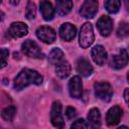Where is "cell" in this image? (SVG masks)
I'll list each match as a JSON object with an SVG mask.
<instances>
[{
    "label": "cell",
    "instance_id": "603a6c76",
    "mask_svg": "<svg viewBox=\"0 0 129 129\" xmlns=\"http://www.w3.org/2000/svg\"><path fill=\"white\" fill-rule=\"evenodd\" d=\"M129 34V24L126 21L120 22L117 29V36L120 38H124Z\"/></svg>",
    "mask_w": 129,
    "mask_h": 129
},
{
    "label": "cell",
    "instance_id": "9a60e30c",
    "mask_svg": "<svg viewBox=\"0 0 129 129\" xmlns=\"http://www.w3.org/2000/svg\"><path fill=\"white\" fill-rule=\"evenodd\" d=\"M39 9L41 12L42 17L45 20H51L54 16V8L52 7L51 3L47 0H41L39 3Z\"/></svg>",
    "mask_w": 129,
    "mask_h": 129
},
{
    "label": "cell",
    "instance_id": "7c38bea8",
    "mask_svg": "<svg viewBox=\"0 0 129 129\" xmlns=\"http://www.w3.org/2000/svg\"><path fill=\"white\" fill-rule=\"evenodd\" d=\"M27 32H28V28L26 24L22 22H13L11 23L8 29V33L12 37H23L24 35L27 34Z\"/></svg>",
    "mask_w": 129,
    "mask_h": 129
},
{
    "label": "cell",
    "instance_id": "4fadbf2b",
    "mask_svg": "<svg viewBox=\"0 0 129 129\" xmlns=\"http://www.w3.org/2000/svg\"><path fill=\"white\" fill-rule=\"evenodd\" d=\"M76 32H77V29L75 25L69 22L63 23L59 28V35L66 41H71L76 36Z\"/></svg>",
    "mask_w": 129,
    "mask_h": 129
},
{
    "label": "cell",
    "instance_id": "484cf974",
    "mask_svg": "<svg viewBox=\"0 0 129 129\" xmlns=\"http://www.w3.org/2000/svg\"><path fill=\"white\" fill-rule=\"evenodd\" d=\"M66 116L68 117V119L72 120L77 116V110L73 107H68L66 110Z\"/></svg>",
    "mask_w": 129,
    "mask_h": 129
},
{
    "label": "cell",
    "instance_id": "7402d4cb",
    "mask_svg": "<svg viewBox=\"0 0 129 129\" xmlns=\"http://www.w3.org/2000/svg\"><path fill=\"white\" fill-rule=\"evenodd\" d=\"M16 114V108L14 106H8L2 110L1 116L5 121H12Z\"/></svg>",
    "mask_w": 129,
    "mask_h": 129
},
{
    "label": "cell",
    "instance_id": "83f0119b",
    "mask_svg": "<svg viewBox=\"0 0 129 129\" xmlns=\"http://www.w3.org/2000/svg\"><path fill=\"white\" fill-rule=\"evenodd\" d=\"M124 99H125L126 103L129 106V89H125V91H124Z\"/></svg>",
    "mask_w": 129,
    "mask_h": 129
},
{
    "label": "cell",
    "instance_id": "f546056e",
    "mask_svg": "<svg viewBox=\"0 0 129 129\" xmlns=\"http://www.w3.org/2000/svg\"><path fill=\"white\" fill-rule=\"evenodd\" d=\"M9 1H10V3H11L12 5H17L20 0H9Z\"/></svg>",
    "mask_w": 129,
    "mask_h": 129
},
{
    "label": "cell",
    "instance_id": "d4e9b609",
    "mask_svg": "<svg viewBox=\"0 0 129 129\" xmlns=\"http://www.w3.org/2000/svg\"><path fill=\"white\" fill-rule=\"evenodd\" d=\"M90 125L84 120V119H78L77 121H75L72 124V128H78V129H82V128H88Z\"/></svg>",
    "mask_w": 129,
    "mask_h": 129
},
{
    "label": "cell",
    "instance_id": "f1b7e54d",
    "mask_svg": "<svg viewBox=\"0 0 129 129\" xmlns=\"http://www.w3.org/2000/svg\"><path fill=\"white\" fill-rule=\"evenodd\" d=\"M124 4H125L126 11H127V12H129V0H124Z\"/></svg>",
    "mask_w": 129,
    "mask_h": 129
},
{
    "label": "cell",
    "instance_id": "cb8c5ba5",
    "mask_svg": "<svg viewBox=\"0 0 129 129\" xmlns=\"http://www.w3.org/2000/svg\"><path fill=\"white\" fill-rule=\"evenodd\" d=\"M36 14V8H35V4L32 1H28L27 6H26V10H25V16L27 19L31 20L35 17Z\"/></svg>",
    "mask_w": 129,
    "mask_h": 129
},
{
    "label": "cell",
    "instance_id": "5b68a950",
    "mask_svg": "<svg viewBox=\"0 0 129 129\" xmlns=\"http://www.w3.org/2000/svg\"><path fill=\"white\" fill-rule=\"evenodd\" d=\"M50 121L54 127L62 128L64 126V121L61 116V104L59 101L52 103L50 110Z\"/></svg>",
    "mask_w": 129,
    "mask_h": 129
},
{
    "label": "cell",
    "instance_id": "d6986e66",
    "mask_svg": "<svg viewBox=\"0 0 129 129\" xmlns=\"http://www.w3.org/2000/svg\"><path fill=\"white\" fill-rule=\"evenodd\" d=\"M88 120H89L90 125L93 128L100 127V125H101V114H100L99 109H97V108L91 109L89 111V114H88Z\"/></svg>",
    "mask_w": 129,
    "mask_h": 129
},
{
    "label": "cell",
    "instance_id": "ba28073f",
    "mask_svg": "<svg viewBox=\"0 0 129 129\" xmlns=\"http://www.w3.org/2000/svg\"><path fill=\"white\" fill-rule=\"evenodd\" d=\"M69 91L70 95L73 98H81L83 95V84L81 79L78 76L73 77L69 82Z\"/></svg>",
    "mask_w": 129,
    "mask_h": 129
},
{
    "label": "cell",
    "instance_id": "4316f807",
    "mask_svg": "<svg viewBox=\"0 0 129 129\" xmlns=\"http://www.w3.org/2000/svg\"><path fill=\"white\" fill-rule=\"evenodd\" d=\"M8 50L6 48H2L1 49V68H4L6 66V59L8 57Z\"/></svg>",
    "mask_w": 129,
    "mask_h": 129
},
{
    "label": "cell",
    "instance_id": "e0dca14e",
    "mask_svg": "<svg viewBox=\"0 0 129 129\" xmlns=\"http://www.w3.org/2000/svg\"><path fill=\"white\" fill-rule=\"evenodd\" d=\"M55 74L60 79H66L71 74V64L67 60H61L56 63L55 67Z\"/></svg>",
    "mask_w": 129,
    "mask_h": 129
},
{
    "label": "cell",
    "instance_id": "ac0fdd59",
    "mask_svg": "<svg viewBox=\"0 0 129 129\" xmlns=\"http://www.w3.org/2000/svg\"><path fill=\"white\" fill-rule=\"evenodd\" d=\"M56 11L59 15H67L73 8L72 0H55Z\"/></svg>",
    "mask_w": 129,
    "mask_h": 129
},
{
    "label": "cell",
    "instance_id": "7a4b0ae2",
    "mask_svg": "<svg viewBox=\"0 0 129 129\" xmlns=\"http://www.w3.org/2000/svg\"><path fill=\"white\" fill-rule=\"evenodd\" d=\"M94 41V30L93 26L90 22H86L80 32V37H79V43L83 48L89 47Z\"/></svg>",
    "mask_w": 129,
    "mask_h": 129
},
{
    "label": "cell",
    "instance_id": "8992f818",
    "mask_svg": "<svg viewBox=\"0 0 129 129\" xmlns=\"http://www.w3.org/2000/svg\"><path fill=\"white\" fill-rule=\"evenodd\" d=\"M98 11L97 0H85L80 9V14L85 18H93Z\"/></svg>",
    "mask_w": 129,
    "mask_h": 129
},
{
    "label": "cell",
    "instance_id": "6da1fadb",
    "mask_svg": "<svg viewBox=\"0 0 129 129\" xmlns=\"http://www.w3.org/2000/svg\"><path fill=\"white\" fill-rule=\"evenodd\" d=\"M42 81V76L39 75L36 71L30 69H23L14 80V89L20 91L31 84L40 85Z\"/></svg>",
    "mask_w": 129,
    "mask_h": 129
},
{
    "label": "cell",
    "instance_id": "52a82bcc",
    "mask_svg": "<svg viewBox=\"0 0 129 129\" xmlns=\"http://www.w3.org/2000/svg\"><path fill=\"white\" fill-rule=\"evenodd\" d=\"M36 35L40 40L45 43H52L56 38L55 31L49 26H41L37 28Z\"/></svg>",
    "mask_w": 129,
    "mask_h": 129
},
{
    "label": "cell",
    "instance_id": "8fae6325",
    "mask_svg": "<svg viewBox=\"0 0 129 129\" xmlns=\"http://www.w3.org/2000/svg\"><path fill=\"white\" fill-rule=\"evenodd\" d=\"M128 60H129V56H128L127 51L125 49H121L118 54L112 56V58H111V66L114 69L119 70V69L124 68L128 63Z\"/></svg>",
    "mask_w": 129,
    "mask_h": 129
},
{
    "label": "cell",
    "instance_id": "277c9868",
    "mask_svg": "<svg viewBox=\"0 0 129 129\" xmlns=\"http://www.w3.org/2000/svg\"><path fill=\"white\" fill-rule=\"evenodd\" d=\"M21 48H22V51L24 54H26L27 56L29 57H34V58H41L43 56L41 50H40V47L37 45V43L33 40H30V39H27L25 40L22 45H21Z\"/></svg>",
    "mask_w": 129,
    "mask_h": 129
},
{
    "label": "cell",
    "instance_id": "30bf717a",
    "mask_svg": "<svg viewBox=\"0 0 129 129\" xmlns=\"http://www.w3.org/2000/svg\"><path fill=\"white\" fill-rule=\"evenodd\" d=\"M122 115H123V111H122V109H121L120 107H118V106L112 107V108L108 111V113H107V115H106L107 124H108L109 126L117 125V124L120 122V120H121V118H122Z\"/></svg>",
    "mask_w": 129,
    "mask_h": 129
},
{
    "label": "cell",
    "instance_id": "9c48e42d",
    "mask_svg": "<svg viewBox=\"0 0 129 129\" xmlns=\"http://www.w3.org/2000/svg\"><path fill=\"white\" fill-rule=\"evenodd\" d=\"M97 27L103 36H108L113 30V20L109 16H102L97 21Z\"/></svg>",
    "mask_w": 129,
    "mask_h": 129
},
{
    "label": "cell",
    "instance_id": "2e32d148",
    "mask_svg": "<svg viewBox=\"0 0 129 129\" xmlns=\"http://www.w3.org/2000/svg\"><path fill=\"white\" fill-rule=\"evenodd\" d=\"M77 71L83 77L87 78V77H89V76L92 75V73H93V67L91 66V63L89 62V60H87L86 58H80L78 60V62H77Z\"/></svg>",
    "mask_w": 129,
    "mask_h": 129
},
{
    "label": "cell",
    "instance_id": "44dd1931",
    "mask_svg": "<svg viewBox=\"0 0 129 129\" xmlns=\"http://www.w3.org/2000/svg\"><path fill=\"white\" fill-rule=\"evenodd\" d=\"M120 0H106L105 2V8L109 13H117L120 9Z\"/></svg>",
    "mask_w": 129,
    "mask_h": 129
},
{
    "label": "cell",
    "instance_id": "5bb4252c",
    "mask_svg": "<svg viewBox=\"0 0 129 129\" xmlns=\"http://www.w3.org/2000/svg\"><path fill=\"white\" fill-rule=\"evenodd\" d=\"M92 57H93V60L99 64V66H103L107 59V52L104 48V46L102 45H96L92 48Z\"/></svg>",
    "mask_w": 129,
    "mask_h": 129
},
{
    "label": "cell",
    "instance_id": "ffe728a7",
    "mask_svg": "<svg viewBox=\"0 0 129 129\" xmlns=\"http://www.w3.org/2000/svg\"><path fill=\"white\" fill-rule=\"evenodd\" d=\"M62 56H63L62 50H61L60 48H58V47H55V48H53V49L49 52L48 59H49V62H50V63L56 64V63H58L59 61H61Z\"/></svg>",
    "mask_w": 129,
    "mask_h": 129
},
{
    "label": "cell",
    "instance_id": "4dcf8cb0",
    "mask_svg": "<svg viewBox=\"0 0 129 129\" xmlns=\"http://www.w3.org/2000/svg\"><path fill=\"white\" fill-rule=\"evenodd\" d=\"M127 81H128V83H129V73L127 74Z\"/></svg>",
    "mask_w": 129,
    "mask_h": 129
},
{
    "label": "cell",
    "instance_id": "3957f363",
    "mask_svg": "<svg viewBox=\"0 0 129 129\" xmlns=\"http://www.w3.org/2000/svg\"><path fill=\"white\" fill-rule=\"evenodd\" d=\"M95 95L103 102H109L112 98L113 91L110 84L106 82H98L94 85Z\"/></svg>",
    "mask_w": 129,
    "mask_h": 129
}]
</instances>
